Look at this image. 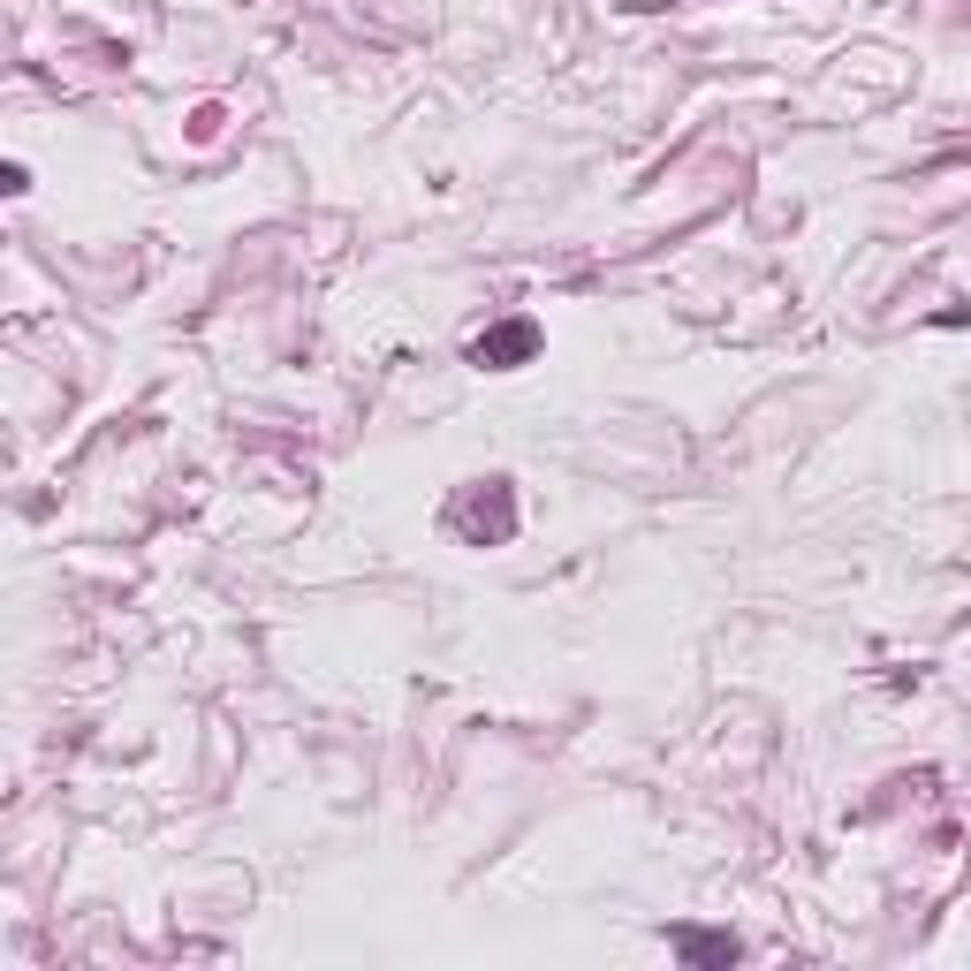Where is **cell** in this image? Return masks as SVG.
I'll list each match as a JSON object with an SVG mask.
<instances>
[{
	"mask_svg": "<svg viewBox=\"0 0 971 971\" xmlns=\"http://www.w3.org/2000/svg\"><path fill=\"white\" fill-rule=\"evenodd\" d=\"M531 341H539V326L508 320V326H493V334L471 341V364H516V357H531Z\"/></svg>",
	"mask_w": 971,
	"mask_h": 971,
	"instance_id": "1",
	"label": "cell"
},
{
	"mask_svg": "<svg viewBox=\"0 0 971 971\" xmlns=\"http://www.w3.org/2000/svg\"><path fill=\"white\" fill-rule=\"evenodd\" d=\"M675 957H691V964H736V934H698V926H683V934H675Z\"/></svg>",
	"mask_w": 971,
	"mask_h": 971,
	"instance_id": "2",
	"label": "cell"
}]
</instances>
